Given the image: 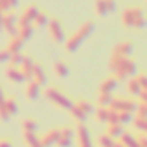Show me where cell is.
Segmentation results:
<instances>
[{"instance_id": "1", "label": "cell", "mask_w": 147, "mask_h": 147, "mask_svg": "<svg viewBox=\"0 0 147 147\" xmlns=\"http://www.w3.org/2000/svg\"><path fill=\"white\" fill-rule=\"evenodd\" d=\"M94 30H95V24L92 23V21H87V23H83L75 33H73L67 40H64V47H66V52H76L82 45H83V42H87L90 36H92V33H94Z\"/></svg>"}, {"instance_id": "2", "label": "cell", "mask_w": 147, "mask_h": 147, "mask_svg": "<svg viewBox=\"0 0 147 147\" xmlns=\"http://www.w3.org/2000/svg\"><path fill=\"white\" fill-rule=\"evenodd\" d=\"M123 26L128 30H142L145 28V11L144 7H126L121 16Z\"/></svg>"}, {"instance_id": "3", "label": "cell", "mask_w": 147, "mask_h": 147, "mask_svg": "<svg viewBox=\"0 0 147 147\" xmlns=\"http://www.w3.org/2000/svg\"><path fill=\"white\" fill-rule=\"evenodd\" d=\"M43 95H45V99H47L49 102H52L54 106H57V107H61V109L69 111L71 106H73V100H71L67 95H64L57 87H47V88L43 90Z\"/></svg>"}, {"instance_id": "4", "label": "cell", "mask_w": 147, "mask_h": 147, "mask_svg": "<svg viewBox=\"0 0 147 147\" xmlns=\"http://www.w3.org/2000/svg\"><path fill=\"white\" fill-rule=\"evenodd\" d=\"M47 31H49V36L52 42L55 43H64V28L61 24L59 19L55 18H49V23H47Z\"/></svg>"}, {"instance_id": "5", "label": "cell", "mask_w": 147, "mask_h": 147, "mask_svg": "<svg viewBox=\"0 0 147 147\" xmlns=\"http://www.w3.org/2000/svg\"><path fill=\"white\" fill-rule=\"evenodd\" d=\"M137 73V64H135V61H131L130 57L114 71V78H116V82L119 83V82H123L125 78H128V76H133Z\"/></svg>"}, {"instance_id": "6", "label": "cell", "mask_w": 147, "mask_h": 147, "mask_svg": "<svg viewBox=\"0 0 147 147\" xmlns=\"http://www.w3.org/2000/svg\"><path fill=\"white\" fill-rule=\"evenodd\" d=\"M107 107H111L116 113H121V111H125V113H135L137 102H133L130 99H123V97H116V99L113 97V100H111V104Z\"/></svg>"}, {"instance_id": "7", "label": "cell", "mask_w": 147, "mask_h": 147, "mask_svg": "<svg viewBox=\"0 0 147 147\" xmlns=\"http://www.w3.org/2000/svg\"><path fill=\"white\" fill-rule=\"evenodd\" d=\"M2 30L9 35V36H16L18 33V16L9 11V12H4V19H2Z\"/></svg>"}, {"instance_id": "8", "label": "cell", "mask_w": 147, "mask_h": 147, "mask_svg": "<svg viewBox=\"0 0 147 147\" xmlns=\"http://www.w3.org/2000/svg\"><path fill=\"white\" fill-rule=\"evenodd\" d=\"M75 137L78 138V147H94L92 145V138H90V131L88 126L85 123H78L75 128Z\"/></svg>"}, {"instance_id": "9", "label": "cell", "mask_w": 147, "mask_h": 147, "mask_svg": "<svg viewBox=\"0 0 147 147\" xmlns=\"http://www.w3.org/2000/svg\"><path fill=\"white\" fill-rule=\"evenodd\" d=\"M73 138H75V130L69 126H62L59 128V138H57V147H71L73 145Z\"/></svg>"}, {"instance_id": "10", "label": "cell", "mask_w": 147, "mask_h": 147, "mask_svg": "<svg viewBox=\"0 0 147 147\" xmlns=\"http://www.w3.org/2000/svg\"><path fill=\"white\" fill-rule=\"evenodd\" d=\"M116 9V0H97L95 2V14L99 18H106L107 14L114 12Z\"/></svg>"}, {"instance_id": "11", "label": "cell", "mask_w": 147, "mask_h": 147, "mask_svg": "<svg viewBox=\"0 0 147 147\" xmlns=\"http://www.w3.org/2000/svg\"><path fill=\"white\" fill-rule=\"evenodd\" d=\"M30 82L36 83L40 88L47 85V73H45V69H43L42 64H38V62L33 64V71H31V78H30Z\"/></svg>"}, {"instance_id": "12", "label": "cell", "mask_w": 147, "mask_h": 147, "mask_svg": "<svg viewBox=\"0 0 147 147\" xmlns=\"http://www.w3.org/2000/svg\"><path fill=\"white\" fill-rule=\"evenodd\" d=\"M95 118L99 123H118L116 119V111H113L111 107H97L95 111Z\"/></svg>"}, {"instance_id": "13", "label": "cell", "mask_w": 147, "mask_h": 147, "mask_svg": "<svg viewBox=\"0 0 147 147\" xmlns=\"http://www.w3.org/2000/svg\"><path fill=\"white\" fill-rule=\"evenodd\" d=\"M38 12H40V9H38L36 5H28V7L23 11V14L18 18V26H21V24H31Z\"/></svg>"}, {"instance_id": "14", "label": "cell", "mask_w": 147, "mask_h": 147, "mask_svg": "<svg viewBox=\"0 0 147 147\" xmlns=\"http://www.w3.org/2000/svg\"><path fill=\"white\" fill-rule=\"evenodd\" d=\"M57 138H59V128H52V130L45 131V133L40 137L42 147H54V145L57 144Z\"/></svg>"}, {"instance_id": "15", "label": "cell", "mask_w": 147, "mask_h": 147, "mask_svg": "<svg viewBox=\"0 0 147 147\" xmlns=\"http://www.w3.org/2000/svg\"><path fill=\"white\" fill-rule=\"evenodd\" d=\"M33 64H35V61H33L31 57L24 55V57H23V61H21V64L18 66V69L21 71V75L24 76V80H26V82H30V78H31V71H33Z\"/></svg>"}, {"instance_id": "16", "label": "cell", "mask_w": 147, "mask_h": 147, "mask_svg": "<svg viewBox=\"0 0 147 147\" xmlns=\"http://www.w3.org/2000/svg\"><path fill=\"white\" fill-rule=\"evenodd\" d=\"M131 54H133V45L130 42H119L113 50V55H119V57H130Z\"/></svg>"}, {"instance_id": "17", "label": "cell", "mask_w": 147, "mask_h": 147, "mask_svg": "<svg viewBox=\"0 0 147 147\" xmlns=\"http://www.w3.org/2000/svg\"><path fill=\"white\" fill-rule=\"evenodd\" d=\"M5 78L9 82H12V83H23V82H26L24 76L21 75V71L18 67H14V66H7L5 67Z\"/></svg>"}, {"instance_id": "18", "label": "cell", "mask_w": 147, "mask_h": 147, "mask_svg": "<svg viewBox=\"0 0 147 147\" xmlns=\"http://www.w3.org/2000/svg\"><path fill=\"white\" fill-rule=\"evenodd\" d=\"M23 47H24V42H23L19 36H11V38H9V43L5 45V50L12 55V54L23 52Z\"/></svg>"}, {"instance_id": "19", "label": "cell", "mask_w": 147, "mask_h": 147, "mask_svg": "<svg viewBox=\"0 0 147 147\" xmlns=\"http://www.w3.org/2000/svg\"><path fill=\"white\" fill-rule=\"evenodd\" d=\"M116 87H118L116 78L114 76H107V78L102 80V83L99 87V94H113L116 90Z\"/></svg>"}, {"instance_id": "20", "label": "cell", "mask_w": 147, "mask_h": 147, "mask_svg": "<svg viewBox=\"0 0 147 147\" xmlns=\"http://www.w3.org/2000/svg\"><path fill=\"white\" fill-rule=\"evenodd\" d=\"M33 33H35L33 24H21V26H18V33H16V36H19L23 42H28V40L33 36Z\"/></svg>"}, {"instance_id": "21", "label": "cell", "mask_w": 147, "mask_h": 147, "mask_svg": "<svg viewBox=\"0 0 147 147\" xmlns=\"http://www.w3.org/2000/svg\"><path fill=\"white\" fill-rule=\"evenodd\" d=\"M23 140H24L26 147H42V142H40V137L36 135V131H24Z\"/></svg>"}, {"instance_id": "22", "label": "cell", "mask_w": 147, "mask_h": 147, "mask_svg": "<svg viewBox=\"0 0 147 147\" xmlns=\"http://www.w3.org/2000/svg\"><path fill=\"white\" fill-rule=\"evenodd\" d=\"M4 107H5L9 118L14 116V114H18V111H19L18 100H16V97H12V95H11V97H5V100H4Z\"/></svg>"}, {"instance_id": "23", "label": "cell", "mask_w": 147, "mask_h": 147, "mask_svg": "<svg viewBox=\"0 0 147 147\" xmlns=\"http://www.w3.org/2000/svg\"><path fill=\"white\" fill-rule=\"evenodd\" d=\"M123 131H125L123 125H119V123H107V131H106V133H107L109 137H113L114 140H118Z\"/></svg>"}, {"instance_id": "24", "label": "cell", "mask_w": 147, "mask_h": 147, "mask_svg": "<svg viewBox=\"0 0 147 147\" xmlns=\"http://www.w3.org/2000/svg\"><path fill=\"white\" fill-rule=\"evenodd\" d=\"M40 97V87L33 82H28L26 85V99L28 100H36Z\"/></svg>"}, {"instance_id": "25", "label": "cell", "mask_w": 147, "mask_h": 147, "mask_svg": "<svg viewBox=\"0 0 147 147\" xmlns=\"http://www.w3.org/2000/svg\"><path fill=\"white\" fill-rule=\"evenodd\" d=\"M118 142H119V144H123L125 147H140V145H138V142H137V138H135L131 133H126V131H123V133H121V137L118 138Z\"/></svg>"}, {"instance_id": "26", "label": "cell", "mask_w": 147, "mask_h": 147, "mask_svg": "<svg viewBox=\"0 0 147 147\" xmlns=\"http://www.w3.org/2000/svg\"><path fill=\"white\" fill-rule=\"evenodd\" d=\"M69 114H71V118L75 119L76 123H85V119H87V114L73 102V106H71V109H69Z\"/></svg>"}, {"instance_id": "27", "label": "cell", "mask_w": 147, "mask_h": 147, "mask_svg": "<svg viewBox=\"0 0 147 147\" xmlns=\"http://www.w3.org/2000/svg\"><path fill=\"white\" fill-rule=\"evenodd\" d=\"M126 90H128V94H130V95H133V97H138V94H140L142 87L138 85V82L135 80V76L128 80V83H126Z\"/></svg>"}, {"instance_id": "28", "label": "cell", "mask_w": 147, "mask_h": 147, "mask_svg": "<svg viewBox=\"0 0 147 147\" xmlns=\"http://www.w3.org/2000/svg\"><path fill=\"white\" fill-rule=\"evenodd\" d=\"M21 128H23V133L24 131H36L38 130V123L33 118H24L21 121Z\"/></svg>"}, {"instance_id": "29", "label": "cell", "mask_w": 147, "mask_h": 147, "mask_svg": "<svg viewBox=\"0 0 147 147\" xmlns=\"http://www.w3.org/2000/svg\"><path fill=\"white\" fill-rule=\"evenodd\" d=\"M131 125H133V128H135L138 133L147 131V118H138V116H133Z\"/></svg>"}, {"instance_id": "30", "label": "cell", "mask_w": 147, "mask_h": 147, "mask_svg": "<svg viewBox=\"0 0 147 147\" xmlns=\"http://www.w3.org/2000/svg\"><path fill=\"white\" fill-rule=\"evenodd\" d=\"M47 23H49V16L40 11V12L36 14V18L33 19L31 24H33V28H43V26H47Z\"/></svg>"}, {"instance_id": "31", "label": "cell", "mask_w": 147, "mask_h": 147, "mask_svg": "<svg viewBox=\"0 0 147 147\" xmlns=\"http://www.w3.org/2000/svg\"><path fill=\"white\" fill-rule=\"evenodd\" d=\"M54 73H55V75L59 76V78H66L67 75H69V69H67V66L64 64V62H55L54 64Z\"/></svg>"}, {"instance_id": "32", "label": "cell", "mask_w": 147, "mask_h": 147, "mask_svg": "<svg viewBox=\"0 0 147 147\" xmlns=\"http://www.w3.org/2000/svg\"><path fill=\"white\" fill-rule=\"evenodd\" d=\"M116 119H118V123L119 125H130L131 123V119H133V113H125V111H121V113H116Z\"/></svg>"}, {"instance_id": "33", "label": "cell", "mask_w": 147, "mask_h": 147, "mask_svg": "<svg viewBox=\"0 0 147 147\" xmlns=\"http://www.w3.org/2000/svg\"><path fill=\"white\" fill-rule=\"evenodd\" d=\"M128 57H119V55H111V59H109V69L114 73L125 61H126Z\"/></svg>"}, {"instance_id": "34", "label": "cell", "mask_w": 147, "mask_h": 147, "mask_svg": "<svg viewBox=\"0 0 147 147\" xmlns=\"http://www.w3.org/2000/svg\"><path fill=\"white\" fill-rule=\"evenodd\" d=\"M113 100V94H99L97 97V106L99 107H107Z\"/></svg>"}, {"instance_id": "35", "label": "cell", "mask_w": 147, "mask_h": 147, "mask_svg": "<svg viewBox=\"0 0 147 147\" xmlns=\"http://www.w3.org/2000/svg\"><path fill=\"white\" fill-rule=\"evenodd\" d=\"M75 104H76V106H78L85 114H87V116H88V114H92V113L95 111V107H94L88 100H78V102H75Z\"/></svg>"}, {"instance_id": "36", "label": "cell", "mask_w": 147, "mask_h": 147, "mask_svg": "<svg viewBox=\"0 0 147 147\" xmlns=\"http://www.w3.org/2000/svg\"><path fill=\"white\" fill-rule=\"evenodd\" d=\"M114 138L113 137H109L107 133H102L100 137H99V147H113L114 145Z\"/></svg>"}, {"instance_id": "37", "label": "cell", "mask_w": 147, "mask_h": 147, "mask_svg": "<svg viewBox=\"0 0 147 147\" xmlns=\"http://www.w3.org/2000/svg\"><path fill=\"white\" fill-rule=\"evenodd\" d=\"M2 2V11L4 12H9L12 9H16L19 5V0H0Z\"/></svg>"}, {"instance_id": "38", "label": "cell", "mask_w": 147, "mask_h": 147, "mask_svg": "<svg viewBox=\"0 0 147 147\" xmlns=\"http://www.w3.org/2000/svg\"><path fill=\"white\" fill-rule=\"evenodd\" d=\"M133 114L138 116V118H147V102H138Z\"/></svg>"}, {"instance_id": "39", "label": "cell", "mask_w": 147, "mask_h": 147, "mask_svg": "<svg viewBox=\"0 0 147 147\" xmlns=\"http://www.w3.org/2000/svg\"><path fill=\"white\" fill-rule=\"evenodd\" d=\"M23 52H18V54H12L11 55V59H9V66H14V67H18L19 64H21V61H23Z\"/></svg>"}, {"instance_id": "40", "label": "cell", "mask_w": 147, "mask_h": 147, "mask_svg": "<svg viewBox=\"0 0 147 147\" xmlns=\"http://www.w3.org/2000/svg\"><path fill=\"white\" fill-rule=\"evenodd\" d=\"M9 59H11V54L5 49H2L0 50V64H9Z\"/></svg>"}, {"instance_id": "41", "label": "cell", "mask_w": 147, "mask_h": 147, "mask_svg": "<svg viewBox=\"0 0 147 147\" xmlns=\"http://www.w3.org/2000/svg\"><path fill=\"white\" fill-rule=\"evenodd\" d=\"M135 80L138 82V85H140L142 88H147V76L144 75V73H140V75H137V76H135Z\"/></svg>"}, {"instance_id": "42", "label": "cell", "mask_w": 147, "mask_h": 147, "mask_svg": "<svg viewBox=\"0 0 147 147\" xmlns=\"http://www.w3.org/2000/svg\"><path fill=\"white\" fill-rule=\"evenodd\" d=\"M137 138V142H138V145L140 147H147V137H145V131H142L138 137H135Z\"/></svg>"}, {"instance_id": "43", "label": "cell", "mask_w": 147, "mask_h": 147, "mask_svg": "<svg viewBox=\"0 0 147 147\" xmlns=\"http://www.w3.org/2000/svg\"><path fill=\"white\" fill-rule=\"evenodd\" d=\"M0 147H14L9 138H0Z\"/></svg>"}, {"instance_id": "44", "label": "cell", "mask_w": 147, "mask_h": 147, "mask_svg": "<svg viewBox=\"0 0 147 147\" xmlns=\"http://www.w3.org/2000/svg\"><path fill=\"white\" fill-rule=\"evenodd\" d=\"M138 97H140V102H147V88H142Z\"/></svg>"}, {"instance_id": "45", "label": "cell", "mask_w": 147, "mask_h": 147, "mask_svg": "<svg viewBox=\"0 0 147 147\" xmlns=\"http://www.w3.org/2000/svg\"><path fill=\"white\" fill-rule=\"evenodd\" d=\"M4 100H5V94H4V88H2V85H0V106L4 104Z\"/></svg>"}, {"instance_id": "46", "label": "cell", "mask_w": 147, "mask_h": 147, "mask_svg": "<svg viewBox=\"0 0 147 147\" xmlns=\"http://www.w3.org/2000/svg\"><path fill=\"white\" fill-rule=\"evenodd\" d=\"M2 19H4V12L0 11V30H2Z\"/></svg>"}, {"instance_id": "47", "label": "cell", "mask_w": 147, "mask_h": 147, "mask_svg": "<svg viewBox=\"0 0 147 147\" xmlns=\"http://www.w3.org/2000/svg\"><path fill=\"white\" fill-rule=\"evenodd\" d=\"M113 147H125V145H123V144H119V142H118V140H116V142H114V145H113Z\"/></svg>"}]
</instances>
